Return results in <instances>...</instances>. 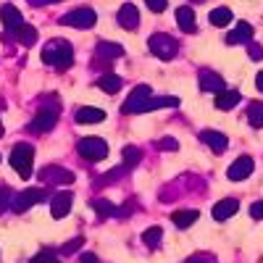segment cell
Here are the masks:
<instances>
[{"mask_svg": "<svg viewBox=\"0 0 263 263\" xmlns=\"http://www.w3.org/2000/svg\"><path fill=\"white\" fill-rule=\"evenodd\" d=\"M42 61L48 66H55V69H69L74 63V48L71 42L66 40H50L45 48H42Z\"/></svg>", "mask_w": 263, "mask_h": 263, "instance_id": "obj_1", "label": "cell"}, {"mask_svg": "<svg viewBox=\"0 0 263 263\" xmlns=\"http://www.w3.org/2000/svg\"><path fill=\"white\" fill-rule=\"evenodd\" d=\"M8 161H11V166H13V171L18 174V177L29 179V177H32V171H34V147L27 145V142L13 145Z\"/></svg>", "mask_w": 263, "mask_h": 263, "instance_id": "obj_2", "label": "cell"}, {"mask_svg": "<svg viewBox=\"0 0 263 263\" xmlns=\"http://www.w3.org/2000/svg\"><path fill=\"white\" fill-rule=\"evenodd\" d=\"M147 48H150L153 55H158L161 61H171L174 55H177V50H179V42L174 40L171 34H153L147 40Z\"/></svg>", "mask_w": 263, "mask_h": 263, "instance_id": "obj_3", "label": "cell"}, {"mask_svg": "<svg viewBox=\"0 0 263 263\" xmlns=\"http://www.w3.org/2000/svg\"><path fill=\"white\" fill-rule=\"evenodd\" d=\"M77 153H79L84 161L98 163V161H103V158L108 156V145H105V140H100V137H84V140H79Z\"/></svg>", "mask_w": 263, "mask_h": 263, "instance_id": "obj_4", "label": "cell"}, {"mask_svg": "<svg viewBox=\"0 0 263 263\" xmlns=\"http://www.w3.org/2000/svg\"><path fill=\"white\" fill-rule=\"evenodd\" d=\"M150 98H153V90H150L147 84H140L137 90H132V95L124 100L121 111H124V114H147Z\"/></svg>", "mask_w": 263, "mask_h": 263, "instance_id": "obj_5", "label": "cell"}, {"mask_svg": "<svg viewBox=\"0 0 263 263\" xmlns=\"http://www.w3.org/2000/svg\"><path fill=\"white\" fill-rule=\"evenodd\" d=\"M42 200H48L45 190H42V187H29V190H24V192H16V195H13L11 211H16V213H24V211H29L32 205L42 203Z\"/></svg>", "mask_w": 263, "mask_h": 263, "instance_id": "obj_6", "label": "cell"}, {"mask_svg": "<svg viewBox=\"0 0 263 263\" xmlns=\"http://www.w3.org/2000/svg\"><path fill=\"white\" fill-rule=\"evenodd\" d=\"M55 121H58V103L42 105L40 111H37V116L32 119L29 129L34 132V135H45V132H50V129L55 126Z\"/></svg>", "mask_w": 263, "mask_h": 263, "instance_id": "obj_7", "label": "cell"}, {"mask_svg": "<svg viewBox=\"0 0 263 263\" xmlns=\"http://www.w3.org/2000/svg\"><path fill=\"white\" fill-rule=\"evenodd\" d=\"M95 21H98V16L92 8H74L61 18V24L74 27V29H90V27H95Z\"/></svg>", "mask_w": 263, "mask_h": 263, "instance_id": "obj_8", "label": "cell"}, {"mask_svg": "<svg viewBox=\"0 0 263 263\" xmlns=\"http://www.w3.org/2000/svg\"><path fill=\"white\" fill-rule=\"evenodd\" d=\"M0 21H3V29H6L8 34H16L21 27H24V16H21L18 8L11 6V3L0 6Z\"/></svg>", "mask_w": 263, "mask_h": 263, "instance_id": "obj_9", "label": "cell"}, {"mask_svg": "<svg viewBox=\"0 0 263 263\" xmlns=\"http://www.w3.org/2000/svg\"><path fill=\"white\" fill-rule=\"evenodd\" d=\"M40 179L45 184H71L74 182V174L63 166H45L40 174Z\"/></svg>", "mask_w": 263, "mask_h": 263, "instance_id": "obj_10", "label": "cell"}, {"mask_svg": "<svg viewBox=\"0 0 263 263\" xmlns=\"http://www.w3.org/2000/svg\"><path fill=\"white\" fill-rule=\"evenodd\" d=\"M253 158L250 156H239L232 166H229V171H227V177L232 179V182H245L250 174H253Z\"/></svg>", "mask_w": 263, "mask_h": 263, "instance_id": "obj_11", "label": "cell"}, {"mask_svg": "<svg viewBox=\"0 0 263 263\" xmlns=\"http://www.w3.org/2000/svg\"><path fill=\"white\" fill-rule=\"evenodd\" d=\"M116 18H119V27L126 29V32H135L140 27V11H137V6H132V3H124L119 8Z\"/></svg>", "mask_w": 263, "mask_h": 263, "instance_id": "obj_12", "label": "cell"}, {"mask_svg": "<svg viewBox=\"0 0 263 263\" xmlns=\"http://www.w3.org/2000/svg\"><path fill=\"white\" fill-rule=\"evenodd\" d=\"M71 203H74L71 192H66V190L55 192V195L50 197V213H53V218H63V216H69Z\"/></svg>", "mask_w": 263, "mask_h": 263, "instance_id": "obj_13", "label": "cell"}, {"mask_svg": "<svg viewBox=\"0 0 263 263\" xmlns=\"http://www.w3.org/2000/svg\"><path fill=\"white\" fill-rule=\"evenodd\" d=\"M200 90H203V92H213V95H218V92H224V90H227V84H224V79L218 77L216 71L203 69V71H200Z\"/></svg>", "mask_w": 263, "mask_h": 263, "instance_id": "obj_14", "label": "cell"}, {"mask_svg": "<svg viewBox=\"0 0 263 263\" xmlns=\"http://www.w3.org/2000/svg\"><path fill=\"white\" fill-rule=\"evenodd\" d=\"M239 211V203L234 200V197H224V200H218L216 205H213V218L216 221H227V218H232L234 213Z\"/></svg>", "mask_w": 263, "mask_h": 263, "instance_id": "obj_15", "label": "cell"}, {"mask_svg": "<svg viewBox=\"0 0 263 263\" xmlns=\"http://www.w3.org/2000/svg\"><path fill=\"white\" fill-rule=\"evenodd\" d=\"M250 40H253V27L248 24V21H239V24L227 34V42H229V45H248Z\"/></svg>", "mask_w": 263, "mask_h": 263, "instance_id": "obj_16", "label": "cell"}, {"mask_svg": "<svg viewBox=\"0 0 263 263\" xmlns=\"http://www.w3.org/2000/svg\"><path fill=\"white\" fill-rule=\"evenodd\" d=\"M200 140L213 150V153H224L227 147H229V140L221 135V132H213V129H205V132H200Z\"/></svg>", "mask_w": 263, "mask_h": 263, "instance_id": "obj_17", "label": "cell"}, {"mask_svg": "<svg viewBox=\"0 0 263 263\" xmlns=\"http://www.w3.org/2000/svg\"><path fill=\"white\" fill-rule=\"evenodd\" d=\"M197 211H192V208H182V211H174V216H171V221H174V227H179V229H190L195 221H197Z\"/></svg>", "mask_w": 263, "mask_h": 263, "instance_id": "obj_18", "label": "cell"}, {"mask_svg": "<svg viewBox=\"0 0 263 263\" xmlns=\"http://www.w3.org/2000/svg\"><path fill=\"white\" fill-rule=\"evenodd\" d=\"M177 21H179L182 32H187V34L197 29V18H195V11H192L190 6H182V8H177Z\"/></svg>", "mask_w": 263, "mask_h": 263, "instance_id": "obj_19", "label": "cell"}, {"mask_svg": "<svg viewBox=\"0 0 263 263\" xmlns=\"http://www.w3.org/2000/svg\"><path fill=\"white\" fill-rule=\"evenodd\" d=\"M239 90H224V92H218L216 95V108L218 111H232V108L239 103Z\"/></svg>", "mask_w": 263, "mask_h": 263, "instance_id": "obj_20", "label": "cell"}, {"mask_svg": "<svg viewBox=\"0 0 263 263\" xmlns=\"http://www.w3.org/2000/svg\"><path fill=\"white\" fill-rule=\"evenodd\" d=\"M105 119V111H100V108H90V105H84L77 111V121L79 124H100Z\"/></svg>", "mask_w": 263, "mask_h": 263, "instance_id": "obj_21", "label": "cell"}, {"mask_svg": "<svg viewBox=\"0 0 263 263\" xmlns=\"http://www.w3.org/2000/svg\"><path fill=\"white\" fill-rule=\"evenodd\" d=\"M98 87L103 92H108V95H116L121 87H124V82H121V77H116V74H103L100 79H98Z\"/></svg>", "mask_w": 263, "mask_h": 263, "instance_id": "obj_22", "label": "cell"}, {"mask_svg": "<svg viewBox=\"0 0 263 263\" xmlns=\"http://www.w3.org/2000/svg\"><path fill=\"white\" fill-rule=\"evenodd\" d=\"M208 21L213 27H229L232 24V11L229 8H213L208 13Z\"/></svg>", "mask_w": 263, "mask_h": 263, "instance_id": "obj_23", "label": "cell"}, {"mask_svg": "<svg viewBox=\"0 0 263 263\" xmlns=\"http://www.w3.org/2000/svg\"><path fill=\"white\" fill-rule=\"evenodd\" d=\"M92 208L98 211V216L100 218H111V216H116L119 211H116V205L111 203V200H103V197H95L92 200Z\"/></svg>", "mask_w": 263, "mask_h": 263, "instance_id": "obj_24", "label": "cell"}, {"mask_svg": "<svg viewBox=\"0 0 263 263\" xmlns=\"http://www.w3.org/2000/svg\"><path fill=\"white\" fill-rule=\"evenodd\" d=\"M98 55L100 58H121L124 48L116 45V42H100V45H98Z\"/></svg>", "mask_w": 263, "mask_h": 263, "instance_id": "obj_25", "label": "cell"}, {"mask_svg": "<svg viewBox=\"0 0 263 263\" xmlns=\"http://www.w3.org/2000/svg\"><path fill=\"white\" fill-rule=\"evenodd\" d=\"M16 40L21 42V45H34V42H37V29L32 27V24H24V27H21L18 32H16Z\"/></svg>", "mask_w": 263, "mask_h": 263, "instance_id": "obj_26", "label": "cell"}, {"mask_svg": "<svg viewBox=\"0 0 263 263\" xmlns=\"http://www.w3.org/2000/svg\"><path fill=\"white\" fill-rule=\"evenodd\" d=\"M248 121H250V126H255V129L263 126V103H250V105H248Z\"/></svg>", "mask_w": 263, "mask_h": 263, "instance_id": "obj_27", "label": "cell"}, {"mask_svg": "<svg viewBox=\"0 0 263 263\" xmlns=\"http://www.w3.org/2000/svg\"><path fill=\"white\" fill-rule=\"evenodd\" d=\"M161 227H150V229H145V234H142V242L147 245V248H158L161 245Z\"/></svg>", "mask_w": 263, "mask_h": 263, "instance_id": "obj_28", "label": "cell"}, {"mask_svg": "<svg viewBox=\"0 0 263 263\" xmlns=\"http://www.w3.org/2000/svg\"><path fill=\"white\" fill-rule=\"evenodd\" d=\"M179 100L177 98H150L147 111H158V108H177Z\"/></svg>", "mask_w": 263, "mask_h": 263, "instance_id": "obj_29", "label": "cell"}, {"mask_svg": "<svg viewBox=\"0 0 263 263\" xmlns=\"http://www.w3.org/2000/svg\"><path fill=\"white\" fill-rule=\"evenodd\" d=\"M13 190L8 187V184H0V213H3L6 208H11V203H13Z\"/></svg>", "mask_w": 263, "mask_h": 263, "instance_id": "obj_30", "label": "cell"}, {"mask_svg": "<svg viewBox=\"0 0 263 263\" xmlns=\"http://www.w3.org/2000/svg\"><path fill=\"white\" fill-rule=\"evenodd\" d=\"M140 158H142L140 147H124V166H126V168H129V166H137Z\"/></svg>", "mask_w": 263, "mask_h": 263, "instance_id": "obj_31", "label": "cell"}, {"mask_svg": "<svg viewBox=\"0 0 263 263\" xmlns=\"http://www.w3.org/2000/svg\"><path fill=\"white\" fill-rule=\"evenodd\" d=\"M29 263H61V258H58L53 250H40V253H37V255H34Z\"/></svg>", "mask_w": 263, "mask_h": 263, "instance_id": "obj_32", "label": "cell"}, {"mask_svg": "<svg viewBox=\"0 0 263 263\" xmlns=\"http://www.w3.org/2000/svg\"><path fill=\"white\" fill-rule=\"evenodd\" d=\"M145 3H147V8H150L153 13H163L166 6H168V0H145Z\"/></svg>", "mask_w": 263, "mask_h": 263, "instance_id": "obj_33", "label": "cell"}, {"mask_svg": "<svg viewBox=\"0 0 263 263\" xmlns=\"http://www.w3.org/2000/svg\"><path fill=\"white\" fill-rule=\"evenodd\" d=\"M250 216L255 218V221H263V200H258V203L250 205Z\"/></svg>", "mask_w": 263, "mask_h": 263, "instance_id": "obj_34", "label": "cell"}, {"mask_svg": "<svg viewBox=\"0 0 263 263\" xmlns=\"http://www.w3.org/2000/svg\"><path fill=\"white\" fill-rule=\"evenodd\" d=\"M248 55H250L253 61H260V58H263V50H260V45H253V42H248Z\"/></svg>", "mask_w": 263, "mask_h": 263, "instance_id": "obj_35", "label": "cell"}, {"mask_svg": "<svg viewBox=\"0 0 263 263\" xmlns=\"http://www.w3.org/2000/svg\"><path fill=\"white\" fill-rule=\"evenodd\" d=\"M187 263H216L211 255H192V258H187Z\"/></svg>", "mask_w": 263, "mask_h": 263, "instance_id": "obj_36", "label": "cell"}, {"mask_svg": "<svg viewBox=\"0 0 263 263\" xmlns=\"http://www.w3.org/2000/svg\"><path fill=\"white\" fill-rule=\"evenodd\" d=\"M79 245H82V237H77L74 242H66V245H63V253H74Z\"/></svg>", "mask_w": 263, "mask_h": 263, "instance_id": "obj_37", "label": "cell"}, {"mask_svg": "<svg viewBox=\"0 0 263 263\" xmlns=\"http://www.w3.org/2000/svg\"><path fill=\"white\" fill-rule=\"evenodd\" d=\"M82 263H100L95 253H82Z\"/></svg>", "mask_w": 263, "mask_h": 263, "instance_id": "obj_38", "label": "cell"}, {"mask_svg": "<svg viewBox=\"0 0 263 263\" xmlns=\"http://www.w3.org/2000/svg\"><path fill=\"white\" fill-rule=\"evenodd\" d=\"M161 147H166V150H177L179 145H177V140H171V137H168V140H163V142H161Z\"/></svg>", "mask_w": 263, "mask_h": 263, "instance_id": "obj_39", "label": "cell"}, {"mask_svg": "<svg viewBox=\"0 0 263 263\" xmlns=\"http://www.w3.org/2000/svg\"><path fill=\"white\" fill-rule=\"evenodd\" d=\"M255 87L263 92V71H258V77H255Z\"/></svg>", "mask_w": 263, "mask_h": 263, "instance_id": "obj_40", "label": "cell"}, {"mask_svg": "<svg viewBox=\"0 0 263 263\" xmlns=\"http://www.w3.org/2000/svg\"><path fill=\"white\" fill-rule=\"evenodd\" d=\"M0 137H3V126H0Z\"/></svg>", "mask_w": 263, "mask_h": 263, "instance_id": "obj_41", "label": "cell"}, {"mask_svg": "<svg viewBox=\"0 0 263 263\" xmlns=\"http://www.w3.org/2000/svg\"><path fill=\"white\" fill-rule=\"evenodd\" d=\"M48 3H55V0H48Z\"/></svg>", "mask_w": 263, "mask_h": 263, "instance_id": "obj_42", "label": "cell"}]
</instances>
